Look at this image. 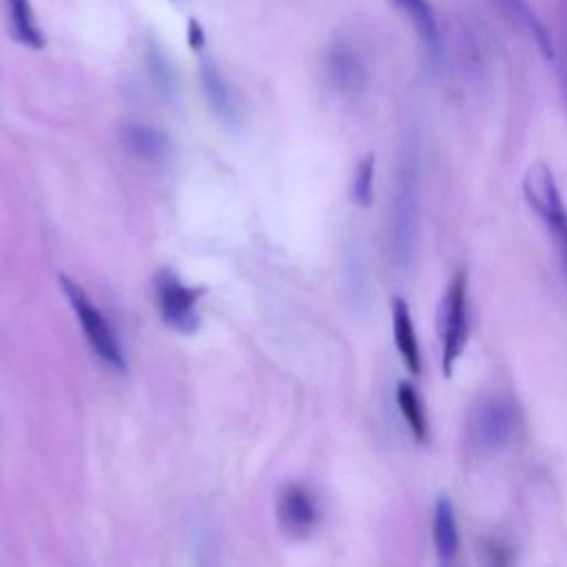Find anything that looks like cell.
<instances>
[{
    "instance_id": "6da1fadb",
    "label": "cell",
    "mask_w": 567,
    "mask_h": 567,
    "mask_svg": "<svg viewBox=\"0 0 567 567\" xmlns=\"http://www.w3.org/2000/svg\"><path fill=\"white\" fill-rule=\"evenodd\" d=\"M419 219V173L412 164H403L396 175V188L390 215V244L399 266L410 261Z\"/></svg>"
},
{
    "instance_id": "7a4b0ae2",
    "label": "cell",
    "mask_w": 567,
    "mask_h": 567,
    "mask_svg": "<svg viewBox=\"0 0 567 567\" xmlns=\"http://www.w3.org/2000/svg\"><path fill=\"white\" fill-rule=\"evenodd\" d=\"M439 334H441V365L450 377L454 363L463 354L467 339V284L465 272L458 270L450 281L439 306Z\"/></svg>"
},
{
    "instance_id": "3957f363",
    "label": "cell",
    "mask_w": 567,
    "mask_h": 567,
    "mask_svg": "<svg viewBox=\"0 0 567 567\" xmlns=\"http://www.w3.org/2000/svg\"><path fill=\"white\" fill-rule=\"evenodd\" d=\"M60 286L62 290L66 292L75 315H78V321L82 323V330L86 334V341L91 343L93 352L104 361L109 363L111 368L115 370H124L126 368V361H124V352L120 348V341L115 337V332L111 330L109 321L104 319V315L89 301V297L84 295V290L71 281L69 277H60Z\"/></svg>"
},
{
    "instance_id": "277c9868",
    "label": "cell",
    "mask_w": 567,
    "mask_h": 567,
    "mask_svg": "<svg viewBox=\"0 0 567 567\" xmlns=\"http://www.w3.org/2000/svg\"><path fill=\"white\" fill-rule=\"evenodd\" d=\"M157 306L168 326L179 332H193L199 326L197 301L204 295V288H190L182 284L173 272L162 270L155 279Z\"/></svg>"
},
{
    "instance_id": "5b68a950",
    "label": "cell",
    "mask_w": 567,
    "mask_h": 567,
    "mask_svg": "<svg viewBox=\"0 0 567 567\" xmlns=\"http://www.w3.org/2000/svg\"><path fill=\"white\" fill-rule=\"evenodd\" d=\"M514 430L512 405L498 396L481 401L470 419V434L478 450L496 452L501 450Z\"/></svg>"
},
{
    "instance_id": "8992f818",
    "label": "cell",
    "mask_w": 567,
    "mask_h": 567,
    "mask_svg": "<svg viewBox=\"0 0 567 567\" xmlns=\"http://www.w3.org/2000/svg\"><path fill=\"white\" fill-rule=\"evenodd\" d=\"M523 193L529 206L545 219V224L554 233L567 226V208L560 199V193L549 166H545L543 162L532 164L523 177Z\"/></svg>"
},
{
    "instance_id": "52a82bcc",
    "label": "cell",
    "mask_w": 567,
    "mask_h": 567,
    "mask_svg": "<svg viewBox=\"0 0 567 567\" xmlns=\"http://www.w3.org/2000/svg\"><path fill=\"white\" fill-rule=\"evenodd\" d=\"M317 503L303 485H288L279 494L277 516L281 527L292 536H306L317 523Z\"/></svg>"
},
{
    "instance_id": "ba28073f",
    "label": "cell",
    "mask_w": 567,
    "mask_h": 567,
    "mask_svg": "<svg viewBox=\"0 0 567 567\" xmlns=\"http://www.w3.org/2000/svg\"><path fill=\"white\" fill-rule=\"evenodd\" d=\"M120 142L126 148L128 155L144 164H155L162 162L168 155L171 140L166 133H162L155 126L146 124H126L120 128Z\"/></svg>"
},
{
    "instance_id": "9c48e42d",
    "label": "cell",
    "mask_w": 567,
    "mask_h": 567,
    "mask_svg": "<svg viewBox=\"0 0 567 567\" xmlns=\"http://www.w3.org/2000/svg\"><path fill=\"white\" fill-rule=\"evenodd\" d=\"M392 332H394V343H396V350H399L405 368L412 374H419L421 372V350H419L410 306L401 297H394V301H392Z\"/></svg>"
},
{
    "instance_id": "30bf717a",
    "label": "cell",
    "mask_w": 567,
    "mask_h": 567,
    "mask_svg": "<svg viewBox=\"0 0 567 567\" xmlns=\"http://www.w3.org/2000/svg\"><path fill=\"white\" fill-rule=\"evenodd\" d=\"M434 547L441 563H452L458 549V527L454 518L452 503L447 498H439L434 507Z\"/></svg>"
},
{
    "instance_id": "8fae6325",
    "label": "cell",
    "mask_w": 567,
    "mask_h": 567,
    "mask_svg": "<svg viewBox=\"0 0 567 567\" xmlns=\"http://www.w3.org/2000/svg\"><path fill=\"white\" fill-rule=\"evenodd\" d=\"M7 13H9V31L16 42L31 49L44 47V35L35 22L29 0H7Z\"/></svg>"
},
{
    "instance_id": "7c38bea8",
    "label": "cell",
    "mask_w": 567,
    "mask_h": 567,
    "mask_svg": "<svg viewBox=\"0 0 567 567\" xmlns=\"http://www.w3.org/2000/svg\"><path fill=\"white\" fill-rule=\"evenodd\" d=\"M501 4V9L514 20L518 22L536 42V47L540 49V53L551 60L554 58V49H551V38L547 33V29L543 27V22L534 16V11L527 7L525 0H494Z\"/></svg>"
},
{
    "instance_id": "4fadbf2b",
    "label": "cell",
    "mask_w": 567,
    "mask_h": 567,
    "mask_svg": "<svg viewBox=\"0 0 567 567\" xmlns=\"http://www.w3.org/2000/svg\"><path fill=\"white\" fill-rule=\"evenodd\" d=\"M405 18H410V22L414 24L419 38L423 40V44L436 53L439 51V29H436V20L434 13L430 9V4L425 0H390Z\"/></svg>"
},
{
    "instance_id": "5bb4252c",
    "label": "cell",
    "mask_w": 567,
    "mask_h": 567,
    "mask_svg": "<svg viewBox=\"0 0 567 567\" xmlns=\"http://www.w3.org/2000/svg\"><path fill=\"white\" fill-rule=\"evenodd\" d=\"M396 403H399V410L410 427V432L414 434L416 441H427V432H430V425H427V414H425V408L421 403V396L416 394L414 385L408 383V381H401L396 385Z\"/></svg>"
},
{
    "instance_id": "9a60e30c",
    "label": "cell",
    "mask_w": 567,
    "mask_h": 567,
    "mask_svg": "<svg viewBox=\"0 0 567 567\" xmlns=\"http://www.w3.org/2000/svg\"><path fill=\"white\" fill-rule=\"evenodd\" d=\"M328 69H330L332 82L343 91H354L363 82V69H361L357 55L348 47L332 49V53L328 58Z\"/></svg>"
},
{
    "instance_id": "2e32d148",
    "label": "cell",
    "mask_w": 567,
    "mask_h": 567,
    "mask_svg": "<svg viewBox=\"0 0 567 567\" xmlns=\"http://www.w3.org/2000/svg\"><path fill=\"white\" fill-rule=\"evenodd\" d=\"M202 86L208 95V102L213 104V109L219 113V117L224 120H235V102L233 95L226 86V82L221 80V75L217 73V69L213 66L210 60L202 62Z\"/></svg>"
},
{
    "instance_id": "e0dca14e",
    "label": "cell",
    "mask_w": 567,
    "mask_h": 567,
    "mask_svg": "<svg viewBox=\"0 0 567 567\" xmlns=\"http://www.w3.org/2000/svg\"><path fill=\"white\" fill-rule=\"evenodd\" d=\"M372 182H374V155H365L352 177V199L359 206L372 202Z\"/></svg>"
},
{
    "instance_id": "ac0fdd59",
    "label": "cell",
    "mask_w": 567,
    "mask_h": 567,
    "mask_svg": "<svg viewBox=\"0 0 567 567\" xmlns=\"http://www.w3.org/2000/svg\"><path fill=\"white\" fill-rule=\"evenodd\" d=\"M151 69H153V73L157 75V82L159 84H164V86H171L173 84V75H171V71H168V66H166V60L162 58V53H151Z\"/></svg>"
},
{
    "instance_id": "d6986e66",
    "label": "cell",
    "mask_w": 567,
    "mask_h": 567,
    "mask_svg": "<svg viewBox=\"0 0 567 567\" xmlns=\"http://www.w3.org/2000/svg\"><path fill=\"white\" fill-rule=\"evenodd\" d=\"M186 35H188V44H190L195 51H202V49H204V42H206L204 29L199 27V22H197L195 18L188 20V31H186Z\"/></svg>"
},
{
    "instance_id": "ffe728a7",
    "label": "cell",
    "mask_w": 567,
    "mask_h": 567,
    "mask_svg": "<svg viewBox=\"0 0 567 567\" xmlns=\"http://www.w3.org/2000/svg\"><path fill=\"white\" fill-rule=\"evenodd\" d=\"M554 235H556L558 241H560V248H563V255H565V264H567V226H563V228L556 230Z\"/></svg>"
}]
</instances>
